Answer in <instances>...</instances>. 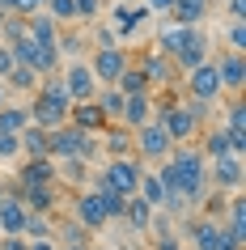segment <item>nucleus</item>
Returning <instances> with one entry per match:
<instances>
[{"mask_svg":"<svg viewBox=\"0 0 246 250\" xmlns=\"http://www.w3.org/2000/svg\"><path fill=\"white\" fill-rule=\"evenodd\" d=\"M60 81H64V93H68V102L77 106V102H93L98 98V81H93V72H89V64L85 60H72V64L60 72Z\"/></svg>","mask_w":246,"mask_h":250,"instance_id":"6e6552de","label":"nucleus"},{"mask_svg":"<svg viewBox=\"0 0 246 250\" xmlns=\"http://www.w3.org/2000/svg\"><path fill=\"white\" fill-rule=\"evenodd\" d=\"M212 4H225L229 17H242V13H246V0H212Z\"/></svg>","mask_w":246,"mask_h":250,"instance_id":"37998d69","label":"nucleus"},{"mask_svg":"<svg viewBox=\"0 0 246 250\" xmlns=\"http://www.w3.org/2000/svg\"><path fill=\"white\" fill-rule=\"evenodd\" d=\"M22 157V140L17 136H0V161H17Z\"/></svg>","mask_w":246,"mask_h":250,"instance_id":"e433bc0d","label":"nucleus"},{"mask_svg":"<svg viewBox=\"0 0 246 250\" xmlns=\"http://www.w3.org/2000/svg\"><path fill=\"white\" fill-rule=\"evenodd\" d=\"M153 250H187V246L179 242V233H161V237L153 242Z\"/></svg>","mask_w":246,"mask_h":250,"instance_id":"58836bf2","label":"nucleus"},{"mask_svg":"<svg viewBox=\"0 0 246 250\" xmlns=\"http://www.w3.org/2000/svg\"><path fill=\"white\" fill-rule=\"evenodd\" d=\"M0 250H30V242H26V237H22V233H17V237L0 233Z\"/></svg>","mask_w":246,"mask_h":250,"instance_id":"ea45409f","label":"nucleus"},{"mask_svg":"<svg viewBox=\"0 0 246 250\" xmlns=\"http://www.w3.org/2000/svg\"><path fill=\"white\" fill-rule=\"evenodd\" d=\"M17 140H22V157H26V161L51 157V132H43V127H34V123H30L26 132L17 136Z\"/></svg>","mask_w":246,"mask_h":250,"instance_id":"4be33fe9","label":"nucleus"},{"mask_svg":"<svg viewBox=\"0 0 246 250\" xmlns=\"http://www.w3.org/2000/svg\"><path fill=\"white\" fill-rule=\"evenodd\" d=\"M140 68H144V77H149V89H161V85H170V81L179 77V72H174V60H170V55H161V51H153V55H144L140 60Z\"/></svg>","mask_w":246,"mask_h":250,"instance_id":"6ab92c4d","label":"nucleus"},{"mask_svg":"<svg viewBox=\"0 0 246 250\" xmlns=\"http://www.w3.org/2000/svg\"><path fill=\"white\" fill-rule=\"evenodd\" d=\"M17 9V0H0V13H13Z\"/></svg>","mask_w":246,"mask_h":250,"instance_id":"a18cd8bd","label":"nucleus"},{"mask_svg":"<svg viewBox=\"0 0 246 250\" xmlns=\"http://www.w3.org/2000/svg\"><path fill=\"white\" fill-rule=\"evenodd\" d=\"M9 102V89H4V81H0V106Z\"/></svg>","mask_w":246,"mask_h":250,"instance_id":"de8ad7c7","label":"nucleus"},{"mask_svg":"<svg viewBox=\"0 0 246 250\" xmlns=\"http://www.w3.org/2000/svg\"><path fill=\"white\" fill-rule=\"evenodd\" d=\"M9 72H13V51H9V47L0 42V81L9 77Z\"/></svg>","mask_w":246,"mask_h":250,"instance_id":"79ce46f5","label":"nucleus"},{"mask_svg":"<svg viewBox=\"0 0 246 250\" xmlns=\"http://www.w3.org/2000/svg\"><path fill=\"white\" fill-rule=\"evenodd\" d=\"M208 187H217V191H242V157L238 153L217 157L208 166Z\"/></svg>","mask_w":246,"mask_h":250,"instance_id":"f8f14e48","label":"nucleus"},{"mask_svg":"<svg viewBox=\"0 0 246 250\" xmlns=\"http://www.w3.org/2000/svg\"><path fill=\"white\" fill-rule=\"evenodd\" d=\"M212 64H217L221 89H229L233 98H242V89H246V55L242 51H225V47H221Z\"/></svg>","mask_w":246,"mask_h":250,"instance_id":"1a4fd4ad","label":"nucleus"},{"mask_svg":"<svg viewBox=\"0 0 246 250\" xmlns=\"http://www.w3.org/2000/svg\"><path fill=\"white\" fill-rule=\"evenodd\" d=\"M208 60H212V39H208L204 30H195V39L174 55V72H191V68L208 64Z\"/></svg>","mask_w":246,"mask_h":250,"instance_id":"4468645a","label":"nucleus"},{"mask_svg":"<svg viewBox=\"0 0 246 250\" xmlns=\"http://www.w3.org/2000/svg\"><path fill=\"white\" fill-rule=\"evenodd\" d=\"M30 127V110L17 102H4L0 106V136H22Z\"/></svg>","mask_w":246,"mask_h":250,"instance_id":"5701e85b","label":"nucleus"},{"mask_svg":"<svg viewBox=\"0 0 246 250\" xmlns=\"http://www.w3.org/2000/svg\"><path fill=\"white\" fill-rule=\"evenodd\" d=\"M26 110H30V123H34V127H43V132H55V127H64V123H68V106L47 102L43 93H34V102H30Z\"/></svg>","mask_w":246,"mask_h":250,"instance_id":"ddd939ff","label":"nucleus"},{"mask_svg":"<svg viewBox=\"0 0 246 250\" xmlns=\"http://www.w3.org/2000/svg\"><path fill=\"white\" fill-rule=\"evenodd\" d=\"M140 174H144V161L140 157H111L106 161V170L98 174V187H111L119 191L123 199L136 195V187H140Z\"/></svg>","mask_w":246,"mask_h":250,"instance_id":"20e7f679","label":"nucleus"},{"mask_svg":"<svg viewBox=\"0 0 246 250\" xmlns=\"http://www.w3.org/2000/svg\"><path fill=\"white\" fill-rule=\"evenodd\" d=\"M102 148H106V157H136V153H132V132H123V127H102Z\"/></svg>","mask_w":246,"mask_h":250,"instance_id":"b1692460","label":"nucleus"},{"mask_svg":"<svg viewBox=\"0 0 246 250\" xmlns=\"http://www.w3.org/2000/svg\"><path fill=\"white\" fill-rule=\"evenodd\" d=\"M212 13V0H174V9H170V21H179V26H191L200 30Z\"/></svg>","mask_w":246,"mask_h":250,"instance_id":"a211bd4d","label":"nucleus"},{"mask_svg":"<svg viewBox=\"0 0 246 250\" xmlns=\"http://www.w3.org/2000/svg\"><path fill=\"white\" fill-rule=\"evenodd\" d=\"M182 89H187V102H200V106H212L221 98V77H217V64L208 60V64L191 68V72H182Z\"/></svg>","mask_w":246,"mask_h":250,"instance_id":"423d86ee","label":"nucleus"},{"mask_svg":"<svg viewBox=\"0 0 246 250\" xmlns=\"http://www.w3.org/2000/svg\"><path fill=\"white\" fill-rule=\"evenodd\" d=\"M170 9H174V0H144V13H161L166 17Z\"/></svg>","mask_w":246,"mask_h":250,"instance_id":"a19ab883","label":"nucleus"},{"mask_svg":"<svg viewBox=\"0 0 246 250\" xmlns=\"http://www.w3.org/2000/svg\"><path fill=\"white\" fill-rule=\"evenodd\" d=\"M119 4H132V0H119Z\"/></svg>","mask_w":246,"mask_h":250,"instance_id":"3c124183","label":"nucleus"},{"mask_svg":"<svg viewBox=\"0 0 246 250\" xmlns=\"http://www.w3.org/2000/svg\"><path fill=\"white\" fill-rule=\"evenodd\" d=\"M191 39H195V30H191V26L166 21V26L157 30V47H153V51H161V55H170V60H174V55H179V51H182V47H187Z\"/></svg>","mask_w":246,"mask_h":250,"instance_id":"f3484780","label":"nucleus"},{"mask_svg":"<svg viewBox=\"0 0 246 250\" xmlns=\"http://www.w3.org/2000/svg\"><path fill=\"white\" fill-rule=\"evenodd\" d=\"M153 216H157V212L149 208V204H144L140 195H132V199H128V208H123V221L132 225V233H149V225H153Z\"/></svg>","mask_w":246,"mask_h":250,"instance_id":"a878e982","label":"nucleus"},{"mask_svg":"<svg viewBox=\"0 0 246 250\" xmlns=\"http://www.w3.org/2000/svg\"><path fill=\"white\" fill-rule=\"evenodd\" d=\"M4 17H9V13H0V26H4Z\"/></svg>","mask_w":246,"mask_h":250,"instance_id":"8fccbe9b","label":"nucleus"},{"mask_svg":"<svg viewBox=\"0 0 246 250\" xmlns=\"http://www.w3.org/2000/svg\"><path fill=\"white\" fill-rule=\"evenodd\" d=\"M68 123H72V127H81V132H89V136H98L102 127H111V123L102 119V110H98L93 102H77V106H68Z\"/></svg>","mask_w":246,"mask_h":250,"instance_id":"412c9836","label":"nucleus"},{"mask_svg":"<svg viewBox=\"0 0 246 250\" xmlns=\"http://www.w3.org/2000/svg\"><path fill=\"white\" fill-rule=\"evenodd\" d=\"M26 204H22V199L17 195H4L0 199V233H9V237H17L22 233V229H26Z\"/></svg>","mask_w":246,"mask_h":250,"instance_id":"aec40b11","label":"nucleus"},{"mask_svg":"<svg viewBox=\"0 0 246 250\" xmlns=\"http://www.w3.org/2000/svg\"><path fill=\"white\" fill-rule=\"evenodd\" d=\"M225 51H246V21H242V17H229V30H225Z\"/></svg>","mask_w":246,"mask_h":250,"instance_id":"72a5a7b5","label":"nucleus"},{"mask_svg":"<svg viewBox=\"0 0 246 250\" xmlns=\"http://www.w3.org/2000/svg\"><path fill=\"white\" fill-rule=\"evenodd\" d=\"M98 250H111V246H98Z\"/></svg>","mask_w":246,"mask_h":250,"instance_id":"603ef678","label":"nucleus"},{"mask_svg":"<svg viewBox=\"0 0 246 250\" xmlns=\"http://www.w3.org/2000/svg\"><path fill=\"white\" fill-rule=\"evenodd\" d=\"M153 119L161 123V132L170 136V145H191L195 136L208 127V123H200V119H195L191 106H182V102H161V106L153 110Z\"/></svg>","mask_w":246,"mask_h":250,"instance_id":"f03ea898","label":"nucleus"},{"mask_svg":"<svg viewBox=\"0 0 246 250\" xmlns=\"http://www.w3.org/2000/svg\"><path fill=\"white\" fill-rule=\"evenodd\" d=\"M72 216H77L81 221V229H85V233H89V229H106V208H102V195H98V191H77V195H72Z\"/></svg>","mask_w":246,"mask_h":250,"instance_id":"9d476101","label":"nucleus"},{"mask_svg":"<svg viewBox=\"0 0 246 250\" xmlns=\"http://www.w3.org/2000/svg\"><path fill=\"white\" fill-rule=\"evenodd\" d=\"M132 148H136V157L140 161H149V166H161V161L170 157V136L161 132V123H157V119H149V123H144V127H136V132H132Z\"/></svg>","mask_w":246,"mask_h":250,"instance_id":"0eeeda50","label":"nucleus"},{"mask_svg":"<svg viewBox=\"0 0 246 250\" xmlns=\"http://www.w3.org/2000/svg\"><path fill=\"white\" fill-rule=\"evenodd\" d=\"M98 195H102V208H106V221H123V208H128V199L111 191V187H93Z\"/></svg>","mask_w":246,"mask_h":250,"instance_id":"473e14b6","label":"nucleus"},{"mask_svg":"<svg viewBox=\"0 0 246 250\" xmlns=\"http://www.w3.org/2000/svg\"><path fill=\"white\" fill-rule=\"evenodd\" d=\"M51 229H55V216H47V212H30L22 237H26V242H55Z\"/></svg>","mask_w":246,"mask_h":250,"instance_id":"7c9ffc66","label":"nucleus"},{"mask_svg":"<svg viewBox=\"0 0 246 250\" xmlns=\"http://www.w3.org/2000/svg\"><path fill=\"white\" fill-rule=\"evenodd\" d=\"M102 0H72V21H98L102 17Z\"/></svg>","mask_w":246,"mask_h":250,"instance_id":"f704fd0d","label":"nucleus"},{"mask_svg":"<svg viewBox=\"0 0 246 250\" xmlns=\"http://www.w3.org/2000/svg\"><path fill=\"white\" fill-rule=\"evenodd\" d=\"M153 106H157L153 93H136V98H128V102H123V115H119V127H123V132L144 127V123L153 119Z\"/></svg>","mask_w":246,"mask_h":250,"instance_id":"dca6fc26","label":"nucleus"},{"mask_svg":"<svg viewBox=\"0 0 246 250\" xmlns=\"http://www.w3.org/2000/svg\"><path fill=\"white\" fill-rule=\"evenodd\" d=\"M51 183H60V170H55L51 157H43V161H22L17 178H9V191H17V187H51Z\"/></svg>","mask_w":246,"mask_h":250,"instance_id":"9b49d317","label":"nucleus"},{"mask_svg":"<svg viewBox=\"0 0 246 250\" xmlns=\"http://www.w3.org/2000/svg\"><path fill=\"white\" fill-rule=\"evenodd\" d=\"M229 136H225V127H204V145H200V157L204 161H217V157H229Z\"/></svg>","mask_w":246,"mask_h":250,"instance_id":"bb28decb","label":"nucleus"},{"mask_svg":"<svg viewBox=\"0 0 246 250\" xmlns=\"http://www.w3.org/2000/svg\"><path fill=\"white\" fill-rule=\"evenodd\" d=\"M43 13L51 17L55 26H60V21H72V0H47V4H43Z\"/></svg>","mask_w":246,"mask_h":250,"instance_id":"c9c22d12","label":"nucleus"},{"mask_svg":"<svg viewBox=\"0 0 246 250\" xmlns=\"http://www.w3.org/2000/svg\"><path fill=\"white\" fill-rule=\"evenodd\" d=\"M115 89L123 93V98H136V93H153V89H149V77H144V68H140V64H132L128 72L115 81Z\"/></svg>","mask_w":246,"mask_h":250,"instance_id":"2f4dec72","label":"nucleus"},{"mask_svg":"<svg viewBox=\"0 0 246 250\" xmlns=\"http://www.w3.org/2000/svg\"><path fill=\"white\" fill-rule=\"evenodd\" d=\"M170 166L179 174V187H182V204H200L208 195V161L200 157L195 145H174L170 148Z\"/></svg>","mask_w":246,"mask_h":250,"instance_id":"f257e3e1","label":"nucleus"},{"mask_svg":"<svg viewBox=\"0 0 246 250\" xmlns=\"http://www.w3.org/2000/svg\"><path fill=\"white\" fill-rule=\"evenodd\" d=\"M85 64H89L93 81L106 89V85H115V81L132 68V55H128V47H93V55L85 60Z\"/></svg>","mask_w":246,"mask_h":250,"instance_id":"39448f33","label":"nucleus"},{"mask_svg":"<svg viewBox=\"0 0 246 250\" xmlns=\"http://www.w3.org/2000/svg\"><path fill=\"white\" fill-rule=\"evenodd\" d=\"M9 195L22 199L26 212H47V216H51L55 204H60V183H51V187H17V191H9Z\"/></svg>","mask_w":246,"mask_h":250,"instance_id":"2eb2a0df","label":"nucleus"},{"mask_svg":"<svg viewBox=\"0 0 246 250\" xmlns=\"http://www.w3.org/2000/svg\"><path fill=\"white\" fill-rule=\"evenodd\" d=\"M136 195H140L153 212L166 208V191H161V178H157V170H144V174H140V187H136Z\"/></svg>","mask_w":246,"mask_h":250,"instance_id":"cd10ccee","label":"nucleus"},{"mask_svg":"<svg viewBox=\"0 0 246 250\" xmlns=\"http://www.w3.org/2000/svg\"><path fill=\"white\" fill-rule=\"evenodd\" d=\"M93 148H98V140L89 132L72 127V123H64V127L51 132V161H89Z\"/></svg>","mask_w":246,"mask_h":250,"instance_id":"7ed1b4c3","label":"nucleus"},{"mask_svg":"<svg viewBox=\"0 0 246 250\" xmlns=\"http://www.w3.org/2000/svg\"><path fill=\"white\" fill-rule=\"evenodd\" d=\"M30 250H60L55 242H30Z\"/></svg>","mask_w":246,"mask_h":250,"instance_id":"c03bdc74","label":"nucleus"},{"mask_svg":"<svg viewBox=\"0 0 246 250\" xmlns=\"http://www.w3.org/2000/svg\"><path fill=\"white\" fill-rule=\"evenodd\" d=\"M39 81H43V77L34 72V68H26V64H13V72L4 77V89H13V93H30V98H34Z\"/></svg>","mask_w":246,"mask_h":250,"instance_id":"c85d7f7f","label":"nucleus"},{"mask_svg":"<svg viewBox=\"0 0 246 250\" xmlns=\"http://www.w3.org/2000/svg\"><path fill=\"white\" fill-rule=\"evenodd\" d=\"M111 250H136V246H132V242H119V246H111Z\"/></svg>","mask_w":246,"mask_h":250,"instance_id":"09e8293b","label":"nucleus"},{"mask_svg":"<svg viewBox=\"0 0 246 250\" xmlns=\"http://www.w3.org/2000/svg\"><path fill=\"white\" fill-rule=\"evenodd\" d=\"M51 237H55V246H77V242H89V233L81 229V221L68 212V216H60L55 221V229H51Z\"/></svg>","mask_w":246,"mask_h":250,"instance_id":"393cba45","label":"nucleus"},{"mask_svg":"<svg viewBox=\"0 0 246 250\" xmlns=\"http://www.w3.org/2000/svg\"><path fill=\"white\" fill-rule=\"evenodd\" d=\"M43 4H47V0H17L13 17H34V13H43Z\"/></svg>","mask_w":246,"mask_h":250,"instance_id":"4c0bfd02","label":"nucleus"},{"mask_svg":"<svg viewBox=\"0 0 246 250\" xmlns=\"http://www.w3.org/2000/svg\"><path fill=\"white\" fill-rule=\"evenodd\" d=\"M123 102H128V98H123V93H119L115 85L98 89V98H93V106L102 110V119H106V123H119V115H123Z\"/></svg>","mask_w":246,"mask_h":250,"instance_id":"c756f323","label":"nucleus"},{"mask_svg":"<svg viewBox=\"0 0 246 250\" xmlns=\"http://www.w3.org/2000/svg\"><path fill=\"white\" fill-rule=\"evenodd\" d=\"M60 250H93L89 242H77V246H60Z\"/></svg>","mask_w":246,"mask_h":250,"instance_id":"49530a36","label":"nucleus"}]
</instances>
